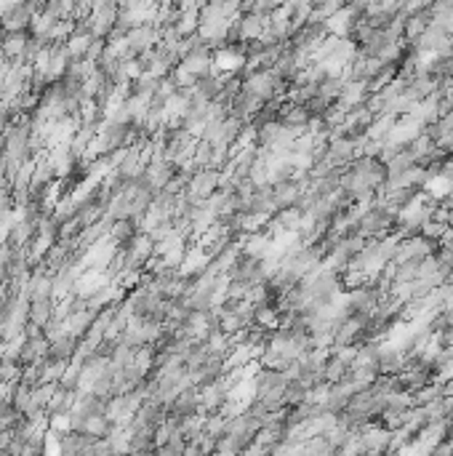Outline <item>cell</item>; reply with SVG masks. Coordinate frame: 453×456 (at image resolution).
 Returning a JSON list of instances; mask_svg holds the SVG:
<instances>
[{"label":"cell","mask_w":453,"mask_h":456,"mask_svg":"<svg viewBox=\"0 0 453 456\" xmlns=\"http://www.w3.org/2000/svg\"><path fill=\"white\" fill-rule=\"evenodd\" d=\"M27 320H30L35 328H43L54 320V302L51 299H40V302H30V312H27Z\"/></svg>","instance_id":"1"},{"label":"cell","mask_w":453,"mask_h":456,"mask_svg":"<svg viewBox=\"0 0 453 456\" xmlns=\"http://www.w3.org/2000/svg\"><path fill=\"white\" fill-rule=\"evenodd\" d=\"M208 456H216V454H208Z\"/></svg>","instance_id":"2"}]
</instances>
